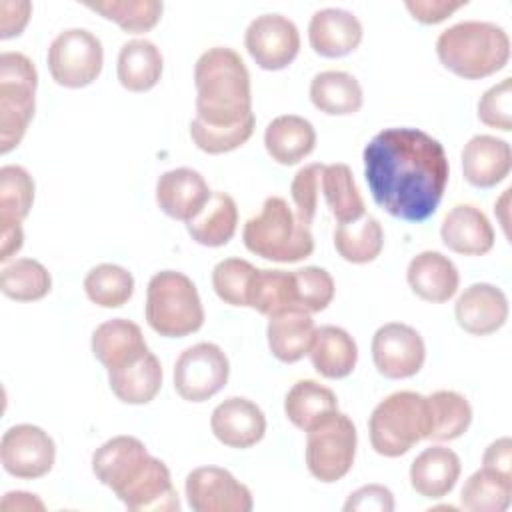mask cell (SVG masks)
<instances>
[{"instance_id":"cell-39","label":"cell","mask_w":512,"mask_h":512,"mask_svg":"<svg viewBox=\"0 0 512 512\" xmlns=\"http://www.w3.org/2000/svg\"><path fill=\"white\" fill-rule=\"evenodd\" d=\"M512 498V478L488 468L476 470L462 486L460 506L470 512H504Z\"/></svg>"},{"instance_id":"cell-31","label":"cell","mask_w":512,"mask_h":512,"mask_svg":"<svg viewBox=\"0 0 512 512\" xmlns=\"http://www.w3.org/2000/svg\"><path fill=\"white\" fill-rule=\"evenodd\" d=\"M310 102L328 116H348L362 108L364 92L352 74L324 70L310 82Z\"/></svg>"},{"instance_id":"cell-23","label":"cell","mask_w":512,"mask_h":512,"mask_svg":"<svg viewBox=\"0 0 512 512\" xmlns=\"http://www.w3.org/2000/svg\"><path fill=\"white\" fill-rule=\"evenodd\" d=\"M406 280L410 290L426 302H448L460 286V274L454 262L436 250H424L416 254L408 268Z\"/></svg>"},{"instance_id":"cell-21","label":"cell","mask_w":512,"mask_h":512,"mask_svg":"<svg viewBox=\"0 0 512 512\" xmlns=\"http://www.w3.org/2000/svg\"><path fill=\"white\" fill-rule=\"evenodd\" d=\"M512 168L510 144L490 134L472 136L462 148L464 180L476 188H492L506 180Z\"/></svg>"},{"instance_id":"cell-51","label":"cell","mask_w":512,"mask_h":512,"mask_svg":"<svg viewBox=\"0 0 512 512\" xmlns=\"http://www.w3.org/2000/svg\"><path fill=\"white\" fill-rule=\"evenodd\" d=\"M482 468H488L500 476L512 478V440L508 436L494 440L484 450Z\"/></svg>"},{"instance_id":"cell-52","label":"cell","mask_w":512,"mask_h":512,"mask_svg":"<svg viewBox=\"0 0 512 512\" xmlns=\"http://www.w3.org/2000/svg\"><path fill=\"white\" fill-rule=\"evenodd\" d=\"M24 244L22 224L0 226V262H8Z\"/></svg>"},{"instance_id":"cell-12","label":"cell","mask_w":512,"mask_h":512,"mask_svg":"<svg viewBox=\"0 0 512 512\" xmlns=\"http://www.w3.org/2000/svg\"><path fill=\"white\" fill-rule=\"evenodd\" d=\"M188 506L194 512H250L252 492L226 468H194L184 482Z\"/></svg>"},{"instance_id":"cell-25","label":"cell","mask_w":512,"mask_h":512,"mask_svg":"<svg viewBox=\"0 0 512 512\" xmlns=\"http://www.w3.org/2000/svg\"><path fill=\"white\" fill-rule=\"evenodd\" d=\"M90 344L94 358L106 368V372L128 364L148 350L140 326L126 318H112L96 326Z\"/></svg>"},{"instance_id":"cell-2","label":"cell","mask_w":512,"mask_h":512,"mask_svg":"<svg viewBox=\"0 0 512 512\" xmlns=\"http://www.w3.org/2000/svg\"><path fill=\"white\" fill-rule=\"evenodd\" d=\"M196 118L208 126H234L252 112L250 72L240 54L214 46L194 66Z\"/></svg>"},{"instance_id":"cell-18","label":"cell","mask_w":512,"mask_h":512,"mask_svg":"<svg viewBox=\"0 0 512 512\" xmlns=\"http://www.w3.org/2000/svg\"><path fill=\"white\" fill-rule=\"evenodd\" d=\"M212 190L198 170L174 168L164 172L156 182V202L160 210L182 222L196 218L208 204Z\"/></svg>"},{"instance_id":"cell-16","label":"cell","mask_w":512,"mask_h":512,"mask_svg":"<svg viewBox=\"0 0 512 512\" xmlns=\"http://www.w3.org/2000/svg\"><path fill=\"white\" fill-rule=\"evenodd\" d=\"M454 318L472 336L494 334L508 320V298L494 284H470L454 304Z\"/></svg>"},{"instance_id":"cell-15","label":"cell","mask_w":512,"mask_h":512,"mask_svg":"<svg viewBox=\"0 0 512 512\" xmlns=\"http://www.w3.org/2000/svg\"><path fill=\"white\" fill-rule=\"evenodd\" d=\"M210 428L224 446L244 450L264 438L266 416L256 402L244 396H230L212 410Z\"/></svg>"},{"instance_id":"cell-6","label":"cell","mask_w":512,"mask_h":512,"mask_svg":"<svg viewBox=\"0 0 512 512\" xmlns=\"http://www.w3.org/2000/svg\"><path fill=\"white\" fill-rule=\"evenodd\" d=\"M370 444L386 458H398L428 436L426 396L412 390H398L386 396L368 420Z\"/></svg>"},{"instance_id":"cell-20","label":"cell","mask_w":512,"mask_h":512,"mask_svg":"<svg viewBox=\"0 0 512 512\" xmlns=\"http://www.w3.org/2000/svg\"><path fill=\"white\" fill-rule=\"evenodd\" d=\"M118 500L132 512H174L180 510L178 492L168 466L150 456L144 470L118 494Z\"/></svg>"},{"instance_id":"cell-37","label":"cell","mask_w":512,"mask_h":512,"mask_svg":"<svg viewBox=\"0 0 512 512\" xmlns=\"http://www.w3.org/2000/svg\"><path fill=\"white\" fill-rule=\"evenodd\" d=\"M246 304V308H252L264 316L296 308L294 274L278 268H256L248 286Z\"/></svg>"},{"instance_id":"cell-14","label":"cell","mask_w":512,"mask_h":512,"mask_svg":"<svg viewBox=\"0 0 512 512\" xmlns=\"http://www.w3.org/2000/svg\"><path fill=\"white\" fill-rule=\"evenodd\" d=\"M244 46L260 68L282 70L300 52V32L288 16L260 14L248 24Z\"/></svg>"},{"instance_id":"cell-33","label":"cell","mask_w":512,"mask_h":512,"mask_svg":"<svg viewBox=\"0 0 512 512\" xmlns=\"http://www.w3.org/2000/svg\"><path fill=\"white\" fill-rule=\"evenodd\" d=\"M428 402V440L450 442L460 438L472 422L470 402L454 390H436Z\"/></svg>"},{"instance_id":"cell-36","label":"cell","mask_w":512,"mask_h":512,"mask_svg":"<svg viewBox=\"0 0 512 512\" xmlns=\"http://www.w3.org/2000/svg\"><path fill=\"white\" fill-rule=\"evenodd\" d=\"M334 248L346 262L368 264L376 260L384 248L382 224L370 214L338 224L334 230Z\"/></svg>"},{"instance_id":"cell-26","label":"cell","mask_w":512,"mask_h":512,"mask_svg":"<svg viewBox=\"0 0 512 512\" xmlns=\"http://www.w3.org/2000/svg\"><path fill=\"white\" fill-rule=\"evenodd\" d=\"M316 334L310 312L300 308H288L268 316L266 338L274 358L292 364L310 352Z\"/></svg>"},{"instance_id":"cell-54","label":"cell","mask_w":512,"mask_h":512,"mask_svg":"<svg viewBox=\"0 0 512 512\" xmlns=\"http://www.w3.org/2000/svg\"><path fill=\"white\" fill-rule=\"evenodd\" d=\"M508 198H510V188H506L500 196V200L494 204V212L500 216V224L508 236V216H506V210H508Z\"/></svg>"},{"instance_id":"cell-38","label":"cell","mask_w":512,"mask_h":512,"mask_svg":"<svg viewBox=\"0 0 512 512\" xmlns=\"http://www.w3.org/2000/svg\"><path fill=\"white\" fill-rule=\"evenodd\" d=\"M52 288L50 272L34 258H16L0 270V290L16 302L42 300Z\"/></svg>"},{"instance_id":"cell-46","label":"cell","mask_w":512,"mask_h":512,"mask_svg":"<svg viewBox=\"0 0 512 512\" xmlns=\"http://www.w3.org/2000/svg\"><path fill=\"white\" fill-rule=\"evenodd\" d=\"M322 170H324V164H320V162L306 164L294 174L292 184H290L294 214L304 226H310L316 216L320 184H322Z\"/></svg>"},{"instance_id":"cell-32","label":"cell","mask_w":512,"mask_h":512,"mask_svg":"<svg viewBox=\"0 0 512 512\" xmlns=\"http://www.w3.org/2000/svg\"><path fill=\"white\" fill-rule=\"evenodd\" d=\"M238 228V206L228 192H212L202 212L186 222V230L194 242L218 248L232 240Z\"/></svg>"},{"instance_id":"cell-43","label":"cell","mask_w":512,"mask_h":512,"mask_svg":"<svg viewBox=\"0 0 512 512\" xmlns=\"http://www.w3.org/2000/svg\"><path fill=\"white\" fill-rule=\"evenodd\" d=\"M256 118L250 114L246 120L234 126H208L194 118L190 122V138L206 154H224L246 144L254 132Z\"/></svg>"},{"instance_id":"cell-40","label":"cell","mask_w":512,"mask_h":512,"mask_svg":"<svg viewBox=\"0 0 512 512\" xmlns=\"http://www.w3.org/2000/svg\"><path fill=\"white\" fill-rule=\"evenodd\" d=\"M88 300L100 308H120L134 294V276L118 264H98L84 278Z\"/></svg>"},{"instance_id":"cell-22","label":"cell","mask_w":512,"mask_h":512,"mask_svg":"<svg viewBox=\"0 0 512 512\" xmlns=\"http://www.w3.org/2000/svg\"><path fill=\"white\" fill-rule=\"evenodd\" d=\"M444 246L462 256H482L494 246V228L488 216L474 204H456L440 226Z\"/></svg>"},{"instance_id":"cell-7","label":"cell","mask_w":512,"mask_h":512,"mask_svg":"<svg viewBox=\"0 0 512 512\" xmlns=\"http://www.w3.org/2000/svg\"><path fill=\"white\" fill-rule=\"evenodd\" d=\"M38 72L22 52L0 54V154L14 150L34 116Z\"/></svg>"},{"instance_id":"cell-47","label":"cell","mask_w":512,"mask_h":512,"mask_svg":"<svg viewBox=\"0 0 512 512\" xmlns=\"http://www.w3.org/2000/svg\"><path fill=\"white\" fill-rule=\"evenodd\" d=\"M478 118L490 128L502 132L512 130V78H504L490 86L478 100Z\"/></svg>"},{"instance_id":"cell-1","label":"cell","mask_w":512,"mask_h":512,"mask_svg":"<svg viewBox=\"0 0 512 512\" xmlns=\"http://www.w3.org/2000/svg\"><path fill=\"white\" fill-rule=\"evenodd\" d=\"M374 202L406 222L428 220L446 190L450 164L440 140L420 128H384L364 148Z\"/></svg>"},{"instance_id":"cell-27","label":"cell","mask_w":512,"mask_h":512,"mask_svg":"<svg viewBox=\"0 0 512 512\" xmlns=\"http://www.w3.org/2000/svg\"><path fill=\"white\" fill-rule=\"evenodd\" d=\"M264 146L272 160L292 166L312 154L316 146V130L310 120L296 114L276 116L264 130Z\"/></svg>"},{"instance_id":"cell-50","label":"cell","mask_w":512,"mask_h":512,"mask_svg":"<svg viewBox=\"0 0 512 512\" xmlns=\"http://www.w3.org/2000/svg\"><path fill=\"white\" fill-rule=\"evenodd\" d=\"M30 14H32V4L28 0H20V2L2 0L0 2V38L8 40L22 34V30L30 20Z\"/></svg>"},{"instance_id":"cell-44","label":"cell","mask_w":512,"mask_h":512,"mask_svg":"<svg viewBox=\"0 0 512 512\" xmlns=\"http://www.w3.org/2000/svg\"><path fill=\"white\" fill-rule=\"evenodd\" d=\"M294 274V300L296 308L310 314L322 312L334 298V280L328 270L320 266H304L292 270Z\"/></svg>"},{"instance_id":"cell-3","label":"cell","mask_w":512,"mask_h":512,"mask_svg":"<svg viewBox=\"0 0 512 512\" xmlns=\"http://www.w3.org/2000/svg\"><path fill=\"white\" fill-rule=\"evenodd\" d=\"M436 54L442 66L464 80H480L502 70L510 60L506 30L486 20H464L440 32Z\"/></svg>"},{"instance_id":"cell-48","label":"cell","mask_w":512,"mask_h":512,"mask_svg":"<svg viewBox=\"0 0 512 512\" xmlns=\"http://www.w3.org/2000/svg\"><path fill=\"white\" fill-rule=\"evenodd\" d=\"M344 510H362V512H392L394 510V496L386 486L368 484L352 492L344 504Z\"/></svg>"},{"instance_id":"cell-13","label":"cell","mask_w":512,"mask_h":512,"mask_svg":"<svg viewBox=\"0 0 512 512\" xmlns=\"http://www.w3.org/2000/svg\"><path fill=\"white\" fill-rule=\"evenodd\" d=\"M372 360L384 378H410L424 366L426 344L416 328L402 322H388L372 336Z\"/></svg>"},{"instance_id":"cell-41","label":"cell","mask_w":512,"mask_h":512,"mask_svg":"<svg viewBox=\"0 0 512 512\" xmlns=\"http://www.w3.org/2000/svg\"><path fill=\"white\" fill-rule=\"evenodd\" d=\"M84 6L132 34L152 30L164 12V4L158 0H96L84 2Z\"/></svg>"},{"instance_id":"cell-29","label":"cell","mask_w":512,"mask_h":512,"mask_svg":"<svg viewBox=\"0 0 512 512\" xmlns=\"http://www.w3.org/2000/svg\"><path fill=\"white\" fill-rule=\"evenodd\" d=\"M308 354L314 370L330 380L346 378L358 362V346L354 338L344 328L332 324L316 328Z\"/></svg>"},{"instance_id":"cell-35","label":"cell","mask_w":512,"mask_h":512,"mask_svg":"<svg viewBox=\"0 0 512 512\" xmlns=\"http://www.w3.org/2000/svg\"><path fill=\"white\" fill-rule=\"evenodd\" d=\"M334 410H338L336 394L316 380H298L284 398L286 418L304 432Z\"/></svg>"},{"instance_id":"cell-19","label":"cell","mask_w":512,"mask_h":512,"mask_svg":"<svg viewBox=\"0 0 512 512\" xmlns=\"http://www.w3.org/2000/svg\"><path fill=\"white\" fill-rule=\"evenodd\" d=\"M362 36L364 30L358 16L344 8L316 10L308 24V42L324 58H340L354 52Z\"/></svg>"},{"instance_id":"cell-4","label":"cell","mask_w":512,"mask_h":512,"mask_svg":"<svg viewBox=\"0 0 512 512\" xmlns=\"http://www.w3.org/2000/svg\"><path fill=\"white\" fill-rule=\"evenodd\" d=\"M242 240L252 254L272 262H300L314 252L310 226H304L280 196L264 200L262 210L244 224Z\"/></svg>"},{"instance_id":"cell-8","label":"cell","mask_w":512,"mask_h":512,"mask_svg":"<svg viewBox=\"0 0 512 512\" xmlns=\"http://www.w3.org/2000/svg\"><path fill=\"white\" fill-rule=\"evenodd\" d=\"M358 434L352 418L344 412H330L306 430V466L320 482L344 478L356 458Z\"/></svg>"},{"instance_id":"cell-34","label":"cell","mask_w":512,"mask_h":512,"mask_svg":"<svg viewBox=\"0 0 512 512\" xmlns=\"http://www.w3.org/2000/svg\"><path fill=\"white\" fill-rule=\"evenodd\" d=\"M320 190L324 194L330 214L338 220V224L358 220L366 214L364 198L356 186L354 174L348 164H324Z\"/></svg>"},{"instance_id":"cell-28","label":"cell","mask_w":512,"mask_h":512,"mask_svg":"<svg viewBox=\"0 0 512 512\" xmlns=\"http://www.w3.org/2000/svg\"><path fill=\"white\" fill-rule=\"evenodd\" d=\"M108 384L124 404H148L162 388V364L154 352L146 350L128 364L108 372Z\"/></svg>"},{"instance_id":"cell-49","label":"cell","mask_w":512,"mask_h":512,"mask_svg":"<svg viewBox=\"0 0 512 512\" xmlns=\"http://www.w3.org/2000/svg\"><path fill=\"white\" fill-rule=\"evenodd\" d=\"M466 0H406L404 6L414 20L422 24H438L464 8Z\"/></svg>"},{"instance_id":"cell-9","label":"cell","mask_w":512,"mask_h":512,"mask_svg":"<svg viewBox=\"0 0 512 512\" xmlns=\"http://www.w3.org/2000/svg\"><path fill=\"white\" fill-rule=\"evenodd\" d=\"M46 58L56 84L64 88H84L100 76L104 48L100 38L90 30L68 28L50 42Z\"/></svg>"},{"instance_id":"cell-24","label":"cell","mask_w":512,"mask_h":512,"mask_svg":"<svg viewBox=\"0 0 512 512\" xmlns=\"http://www.w3.org/2000/svg\"><path fill=\"white\" fill-rule=\"evenodd\" d=\"M462 464L454 450L446 446H430L422 450L410 464V486L422 498H444L460 478Z\"/></svg>"},{"instance_id":"cell-42","label":"cell","mask_w":512,"mask_h":512,"mask_svg":"<svg viewBox=\"0 0 512 512\" xmlns=\"http://www.w3.org/2000/svg\"><path fill=\"white\" fill-rule=\"evenodd\" d=\"M34 204V180L26 168L6 164L0 168V226L22 224Z\"/></svg>"},{"instance_id":"cell-17","label":"cell","mask_w":512,"mask_h":512,"mask_svg":"<svg viewBox=\"0 0 512 512\" xmlns=\"http://www.w3.org/2000/svg\"><path fill=\"white\" fill-rule=\"evenodd\" d=\"M150 454L134 436H114L92 454L94 476L114 494L124 490L146 466Z\"/></svg>"},{"instance_id":"cell-45","label":"cell","mask_w":512,"mask_h":512,"mask_svg":"<svg viewBox=\"0 0 512 512\" xmlns=\"http://www.w3.org/2000/svg\"><path fill=\"white\" fill-rule=\"evenodd\" d=\"M256 266L244 258H224L212 270V288L230 306H248V286Z\"/></svg>"},{"instance_id":"cell-10","label":"cell","mask_w":512,"mask_h":512,"mask_svg":"<svg viewBox=\"0 0 512 512\" xmlns=\"http://www.w3.org/2000/svg\"><path fill=\"white\" fill-rule=\"evenodd\" d=\"M230 376V362L214 342L188 346L174 364V390L186 402H204L218 394Z\"/></svg>"},{"instance_id":"cell-30","label":"cell","mask_w":512,"mask_h":512,"mask_svg":"<svg viewBox=\"0 0 512 512\" xmlns=\"http://www.w3.org/2000/svg\"><path fill=\"white\" fill-rule=\"evenodd\" d=\"M164 58L160 48L146 40L134 38L122 44L116 60L118 82L130 92H148L160 82Z\"/></svg>"},{"instance_id":"cell-11","label":"cell","mask_w":512,"mask_h":512,"mask_svg":"<svg viewBox=\"0 0 512 512\" xmlns=\"http://www.w3.org/2000/svg\"><path fill=\"white\" fill-rule=\"evenodd\" d=\"M56 460L52 436L36 424H16L2 434L0 462L2 468L22 480L46 476Z\"/></svg>"},{"instance_id":"cell-53","label":"cell","mask_w":512,"mask_h":512,"mask_svg":"<svg viewBox=\"0 0 512 512\" xmlns=\"http://www.w3.org/2000/svg\"><path fill=\"white\" fill-rule=\"evenodd\" d=\"M0 510L2 512H10V510H44V502L36 496V494H28V492H6L2 502H0Z\"/></svg>"},{"instance_id":"cell-5","label":"cell","mask_w":512,"mask_h":512,"mask_svg":"<svg viewBox=\"0 0 512 512\" xmlns=\"http://www.w3.org/2000/svg\"><path fill=\"white\" fill-rule=\"evenodd\" d=\"M148 326L166 338H182L204 324V306L194 282L178 270L156 272L146 288Z\"/></svg>"}]
</instances>
